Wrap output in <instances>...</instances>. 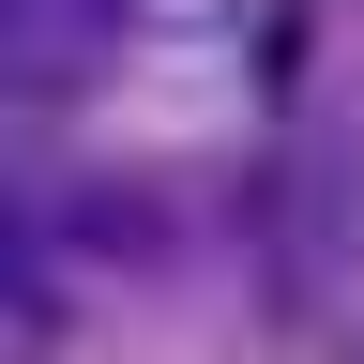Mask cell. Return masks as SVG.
Returning <instances> with one entry per match:
<instances>
[{
  "mask_svg": "<svg viewBox=\"0 0 364 364\" xmlns=\"http://www.w3.org/2000/svg\"><path fill=\"white\" fill-rule=\"evenodd\" d=\"M31 304H46V258H31V213L0 198V349H31V334H46Z\"/></svg>",
  "mask_w": 364,
  "mask_h": 364,
  "instance_id": "1",
  "label": "cell"
}]
</instances>
